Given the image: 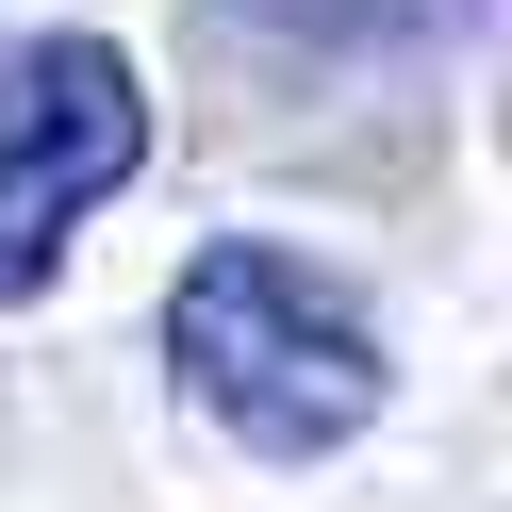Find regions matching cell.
Masks as SVG:
<instances>
[{
  "label": "cell",
  "instance_id": "6da1fadb",
  "mask_svg": "<svg viewBox=\"0 0 512 512\" xmlns=\"http://www.w3.org/2000/svg\"><path fill=\"white\" fill-rule=\"evenodd\" d=\"M166 380L248 463H314V446L380 430V397H397L364 298H347L331 265H298V248H199L182 298H166Z\"/></svg>",
  "mask_w": 512,
  "mask_h": 512
},
{
  "label": "cell",
  "instance_id": "7a4b0ae2",
  "mask_svg": "<svg viewBox=\"0 0 512 512\" xmlns=\"http://www.w3.org/2000/svg\"><path fill=\"white\" fill-rule=\"evenodd\" d=\"M133 166H149V83L116 34H17L0 50V298H34Z\"/></svg>",
  "mask_w": 512,
  "mask_h": 512
}]
</instances>
